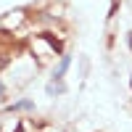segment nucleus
<instances>
[{
	"label": "nucleus",
	"instance_id": "1",
	"mask_svg": "<svg viewBox=\"0 0 132 132\" xmlns=\"http://www.w3.org/2000/svg\"><path fill=\"white\" fill-rule=\"evenodd\" d=\"M61 90H63L61 82H50V85H48V93H50V95H53V93H61Z\"/></svg>",
	"mask_w": 132,
	"mask_h": 132
},
{
	"label": "nucleus",
	"instance_id": "2",
	"mask_svg": "<svg viewBox=\"0 0 132 132\" xmlns=\"http://www.w3.org/2000/svg\"><path fill=\"white\" fill-rule=\"evenodd\" d=\"M66 66H69V56H63V61H61V66L56 69V77H61L63 71H66Z\"/></svg>",
	"mask_w": 132,
	"mask_h": 132
},
{
	"label": "nucleus",
	"instance_id": "3",
	"mask_svg": "<svg viewBox=\"0 0 132 132\" xmlns=\"http://www.w3.org/2000/svg\"><path fill=\"white\" fill-rule=\"evenodd\" d=\"M127 42H129V48H132V35H129V40H127Z\"/></svg>",
	"mask_w": 132,
	"mask_h": 132
},
{
	"label": "nucleus",
	"instance_id": "4",
	"mask_svg": "<svg viewBox=\"0 0 132 132\" xmlns=\"http://www.w3.org/2000/svg\"><path fill=\"white\" fill-rule=\"evenodd\" d=\"M129 85H132V82H129Z\"/></svg>",
	"mask_w": 132,
	"mask_h": 132
}]
</instances>
